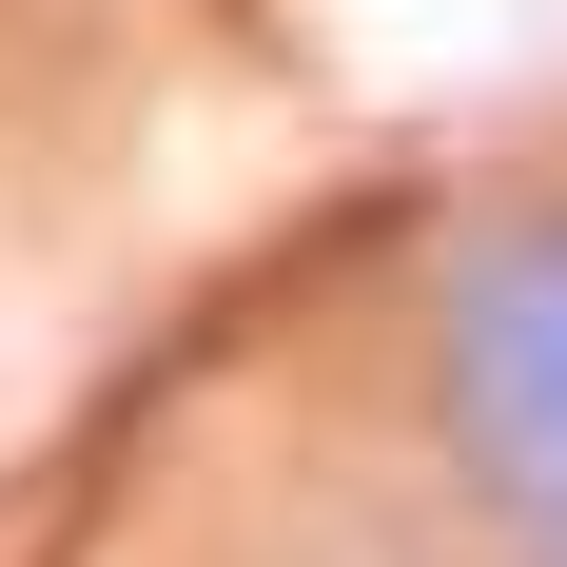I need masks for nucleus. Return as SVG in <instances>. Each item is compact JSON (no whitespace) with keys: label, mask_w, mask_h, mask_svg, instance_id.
I'll use <instances>...</instances> for the list:
<instances>
[{"label":"nucleus","mask_w":567,"mask_h":567,"mask_svg":"<svg viewBox=\"0 0 567 567\" xmlns=\"http://www.w3.org/2000/svg\"><path fill=\"white\" fill-rule=\"evenodd\" d=\"M431 392H451L470 470L567 548V216H509V235H470V255H451Z\"/></svg>","instance_id":"nucleus-1"}]
</instances>
